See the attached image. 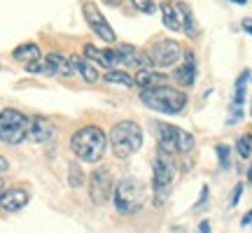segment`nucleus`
<instances>
[{
	"mask_svg": "<svg viewBox=\"0 0 252 233\" xmlns=\"http://www.w3.org/2000/svg\"><path fill=\"white\" fill-rule=\"evenodd\" d=\"M82 182H84V175H82L80 166H77V163H70V166H68V184H70L72 189H77V187H82Z\"/></svg>",
	"mask_w": 252,
	"mask_h": 233,
	"instance_id": "nucleus-23",
	"label": "nucleus"
},
{
	"mask_svg": "<svg viewBox=\"0 0 252 233\" xmlns=\"http://www.w3.org/2000/svg\"><path fill=\"white\" fill-rule=\"evenodd\" d=\"M108 138L98 126H82L70 138V152L84 163H98L105 154Z\"/></svg>",
	"mask_w": 252,
	"mask_h": 233,
	"instance_id": "nucleus-1",
	"label": "nucleus"
},
{
	"mask_svg": "<svg viewBox=\"0 0 252 233\" xmlns=\"http://www.w3.org/2000/svg\"><path fill=\"white\" fill-rule=\"evenodd\" d=\"M28 201H31V196H28L26 189H7L0 194V207L7 212H17L21 207H26Z\"/></svg>",
	"mask_w": 252,
	"mask_h": 233,
	"instance_id": "nucleus-14",
	"label": "nucleus"
},
{
	"mask_svg": "<svg viewBox=\"0 0 252 233\" xmlns=\"http://www.w3.org/2000/svg\"><path fill=\"white\" fill-rule=\"evenodd\" d=\"M217 156H220V166L229 168V145H217Z\"/></svg>",
	"mask_w": 252,
	"mask_h": 233,
	"instance_id": "nucleus-26",
	"label": "nucleus"
},
{
	"mask_svg": "<svg viewBox=\"0 0 252 233\" xmlns=\"http://www.w3.org/2000/svg\"><path fill=\"white\" fill-rule=\"evenodd\" d=\"M108 145L117 159H128L143 147V128L135 121H119L110 131Z\"/></svg>",
	"mask_w": 252,
	"mask_h": 233,
	"instance_id": "nucleus-3",
	"label": "nucleus"
},
{
	"mask_svg": "<svg viewBox=\"0 0 252 233\" xmlns=\"http://www.w3.org/2000/svg\"><path fill=\"white\" fill-rule=\"evenodd\" d=\"M145 205V184L135 177H124L115 187V207L122 215H133Z\"/></svg>",
	"mask_w": 252,
	"mask_h": 233,
	"instance_id": "nucleus-5",
	"label": "nucleus"
},
{
	"mask_svg": "<svg viewBox=\"0 0 252 233\" xmlns=\"http://www.w3.org/2000/svg\"><path fill=\"white\" fill-rule=\"evenodd\" d=\"M229 2H236V5H245L248 0H229Z\"/></svg>",
	"mask_w": 252,
	"mask_h": 233,
	"instance_id": "nucleus-33",
	"label": "nucleus"
},
{
	"mask_svg": "<svg viewBox=\"0 0 252 233\" xmlns=\"http://www.w3.org/2000/svg\"><path fill=\"white\" fill-rule=\"evenodd\" d=\"M241 26H243L245 33H250V35H252V19H250V17L243 19V24H241Z\"/></svg>",
	"mask_w": 252,
	"mask_h": 233,
	"instance_id": "nucleus-28",
	"label": "nucleus"
},
{
	"mask_svg": "<svg viewBox=\"0 0 252 233\" xmlns=\"http://www.w3.org/2000/svg\"><path fill=\"white\" fill-rule=\"evenodd\" d=\"M198 233H210V224H208L206 219H203V222L198 224Z\"/></svg>",
	"mask_w": 252,
	"mask_h": 233,
	"instance_id": "nucleus-29",
	"label": "nucleus"
},
{
	"mask_svg": "<svg viewBox=\"0 0 252 233\" xmlns=\"http://www.w3.org/2000/svg\"><path fill=\"white\" fill-rule=\"evenodd\" d=\"M28 128H31V119L24 112L12 108H5L0 112V143L9 145H21L28 138Z\"/></svg>",
	"mask_w": 252,
	"mask_h": 233,
	"instance_id": "nucleus-6",
	"label": "nucleus"
},
{
	"mask_svg": "<svg viewBox=\"0 0 252 233\" xmlns=\"http://www.w3.org/2000/svg\"><path fill=\"white\" fill-rule=\"evenodd\" d=\"M117 54H119V61H122V68H138V70L154 68L152 61H150V54L133 45H119Z\"/></svg>",
	"mask_w": 252,
	"mask_h": 233,
	"instance_id": "nucleus-11",
	"label": "nucleus"
},
{
	"mask_svg": "<svg viewBox=\"0 0 252 233\" xmlns=\"http://www.w3.org/2000/svg\"><path fill=\"white\" fill-rule=\"evenodd\" d=\"M147 54H150V61L154 68H171V65H178L182 61L185 49L175 40H159V42H154V47Z\"/></svg>",
	"mask_w": 252,
	"mask_h": 233,
	"instance_id": "nucleus-8",
	"label": "nucleus"
},
{
	"mask_svg": "<svg viewBox=\"0 0 252 233\" xmlns=\"http://www.w3.org/2000/svg\"><path fill=\"white\" fill-rule=\"evenodd\" d=\"M68 61H70V68L72 72H77L84 82H89V84H96L100 80L98 70H96V65L89 63L87 58H82V56H68Z\"/></svg>",
	"mask_w": 252,
	"mask_h": 233,
	"instance_id": "nucleus-16",
	"label": "nucleus"
},
{
	"mask_svg": "<svg viewBox=\"0 0 252 233\" xmlns=\"http://www.w3.org/2000/svg\"><path fill=\"white\" fill-rule=\"evenodd\" d=\"M236 152H238L241 159H248V156L252 154V135L250 133L241 135V138L236 140Z\"/></svg>",
	"mask_w": 252,
	"mask_h": 233,
	"instance_id": "nucleus-22",
	"label": "nucleus"
},
{
	"mask_svg": "<svg viewBox=\"0 0 252 233\" xmlns=\"http://www.w3.org/2000/svg\"><path fill=\"white\" fill-rule=\"evenodd\" d=\"M248 80H250V72H248V70L241 72V77H238V82H236V89H234V103H236V105H243V100H245V84H248Z\"/></svg>",
	"mask_w": 252,
	"mask_h": 233,
	"instance_id": "nucleus-21",
	"label": "nucleus"
},
{
	"mask_svg": "<svg viewBox=\"0 0 252 233\" xmlns=\"http://www.w3.org/2000/svg\"><path fill=\"white\" fill-rule=\"evenodd\" d=\"M56 135V128L54 124L47 119V116H33L31 119V128H28V138L37 145H45V143H52Z\"/></svg>",
	"mask_w": 252,
	"mask_h": 233,
	"instance_id": "nucleus-12",
	"label": "nucleus"
},
{
	"mask_svg": "<svg viewBox=\"0 0 252 233\" xmlns=\"http://www.w3.org/2000/svg\"><path fill=\"white\" fill-rule=\"evenodd\" d=\"M175 149H178V154H187L194 149V135L178 128V126H175Z\"/></svg>",
	"mask_w": 252,
	"mask_h": 233,
	"instance_id": "nucleus-20",
	"label": "nucleus"
},
{
	"mask_svg": "<svg viewBox=\"0 0 252 233\" xmlns=\"http://www.w3.org/2000/svg\"><path fill=\"white\" fill-rule=\"evenodd\" d=\"M131 5L138 12H143V14H154L157 12V5H154L152 0H131Z\"/></svg>",
	"mask_w": 252,
	"mask_h": 233,
	"instance_id": "nucleus-24",
	"label": "nucleus"
},
{
	"mask_svg": "<svg viewBox=\"0 0 252 233\" xmlns=\"http://www.w3.org/2000/svg\"><path fill=\"white\" fill-rule=\"evenodd\" d=\"M105 5H110V7H119L122 5V0H103Z\"/></svg>",
	"mask_w": 252,
	"mask_h": 233,
	"instance_id": "nucleus-31",
	"label": "nucleus"
},
{
	"mask_svg": "<svg viewBox=\"0 0 252 233\" xmlns=\"http://www.w3.org/2000/svg\"><path fill=\"white\" fill-rule=\"evenodd\" d=\"M140 100L154 112L161 115H180L187 105V93L182 89L168 87V84H157L150 89H140Z\"/></svg>",
	"mask_w": 252,
	"mask_h": 233,
	"instance_id": "nucleus-2",
	"label": "nucleus"
},
{
	"mask_svg": "<svg viewBox=\"0 0 252 233\" xmlns=\"http://www.w3.org/2000/svg\"><path fill=\"white\" fill-rule=\"evenodd\" d=\"M152 184H154V203L161 207L166 205V201H168V196H171L173 191V179H175V166H173V161L168 159V154L161 152L159 149V154H157V159H154L152 163Z\"/></svg>",
	"mask_w": 252,
	"mask_h": 233,
	"instance_id": "nucleus-4",
	"label": "nucleus"
},
{
	"mask_svg": "<svg viewBox=\"0 0 252 233\" xmlns=\"http://www.w3.org/2000/svg\"><path fill=\"white\" fill-rule=\"evenodd\" d=\"M105 82H108V84H119V87H124V89H131L135 84L133 77L126 70H122V68H112V70L105 72Z\"/></svg>",
	"mask_w": 252,
	"mask_h": 233,
	"instance_id": "nucleus-19",
	"label": "nucleus"
},
{
	"mask_svg": "<svg viewBox=\"0 0 252 233\" xmlns=\"http://www.w3.org/2000/svg\"><path fill=\"white\" fill-rule=\"evenodd\" d=\"M250 116H252V108H250Z\"/></svg>",
	"mask_w": 252,
	"mask_h": 233,
	"instance_id": "nucleus-36",
	"label": "nucleus"
},
{
	"mask_svg": "<svg viewBox=\"0 0 252 233\" xmlns=\"http://www.w3.org/2000/svg\"><path fill=\"white\" fill-rule=\"evenodd\" d=\"M12 56H14V61L19 63H31V61H37L40 58V47L35 45V42H26V45H19L14 52H12Z\"/></svg>",
	"mask_w": 252,
	"mask_h": 233,
	"instance_id": "nucleus-18",
	"label": "nucleus"
},
{
	"mask_svg": "<svg viewBox=\"0 0 252 233\" xmlns=\"http://www.w3.org/2000/svg\"><path fill=\"white\" fill-rule=\"evenodd\" d=\"M45 75H49V77H56V75L70 77V75H75V72H72L70 61H68L65 56L52 52V54L45 56Z\"/></svg>",
	"mask_w": 252,
	"mask_h": 233,
	"instance_id": "nucleus-15",
	"label": "nucleus"
},
{
	"mask_svg": "<svg viewBox=\"0 0 252 233\" xmlns=\"http://www.w3.org/2000/svg\"><path fill=\"white\" fill-rule=\"evenodd\" d=\"M241 191H243V184H236L234 194H231V201H229V205H231V207H234L236 203H238V198H241Z\"/></svg>",
	"mask_w": 252,
	"mask_h": 233,
	"instance_id": "nucleus-27",
	"label": "nucleus"
},
{
	"mask_svg": "<svg viewBox=\"0 0 252 233\" xmlns=\"http://www.w3.org/2000/svg\"><path fill=\"white\" fill-rule=\"evenodd\" d=\"M0 191H5V179L0 177Z\"/></svg>",
	"mask_w": 252,
	"mask_h": 233,
	"instance_id": "nucleus-34",
	"label": "nucleus"
},
{
	"mask_svg": "<svg viewBox=\"0 0 252 233\" xmlns=\"http://www.w3.org/2000/svg\"><path fill=\"white\" fill-rule=\"evenodd\" d=\"M248 224H252V212H248V215L243 217V226H248Z\"/></svg>",
	"mask_w": 252,
	"mask_h": 233,
	"instance_id": "nucleus-32",
	"label": "nucleus"
},
{
	"mask_svg": "<svg viewBox=\"0 0 252 233\" xmlns=\"http://www.w3.org/2000/svg\"><path fill=\"white\" fill-rule=\"evenodd\" d=\"M248 182H252V166H250V171H248Z\"/></svg>",
	"mask_w": 252,
	"mask_h": 233,
	"instance_id": "nucleus-35",
	"label": "nucleus"
},
{
	"mask_svg": "<svg viewBox=\"0 0 252 233\" xmlns=\"http://www.w3.org/2000/svg\"><path fill=\"white\" fill-rule=\"evenodd\" d=\"M26 72H31V75H45V58L26 63Z\"/></svg>",
	"mask_w": 252,
	"mask_h": 233,
	"instance_id": "nucleus-25",
	"label": "nucleus"
},
{
	"mask_svg": "<svg viewBox=\"0 0 252 233\" xmlns=\"http://www.w3.org/2000/svg\"><path fill=\"white\" fill-rule=\"evenodd\" d=\"M112 194V175L105 168H96L89 175V196L96 205H103L105 201H110Z\"/></svg>",
	"mask_w": 252,
	"mask_h": 233,
	"instance_id": "nucleus-10",
	"label": "nucleus"
},
{
	"mask_svg": "<svg viewBox=\"0 0 252 233\" xmlns=\"http://www.w3.org/2000/svg\"><path fill=\"white\" fill-rule=\"evenodd\" d=\"M185 63L180 61V65L175 68L173 77L180 82V87H191L196 82V58H194V52L191 49H185Z\"/></svg>",
	"mask_w": 252,
	"mask_h": 233,
	"instance_id": "nucleus-13",
	"label": "nucleus"
},
{
	"mask_svg": "<svg viewBox=\"0 0 252 233\" xmlns=\"http://www.w3.org/2000/svg\"><path fill=\"white\" fill-rule=\"evenodd\" d=\"M135 87H140V89H150V87H157V84H161L163 82V75L161 72L152 70V68H145V70H138V75L133 77Z\"/></svg>",
	"mask_w": 252,
	"mask_h": 233,
	"instance_id": "nucleus-17",
	"label": "nucleus"
},
{
	"mask_svg": "<svg viewBox=\"0 0 252 233\" xmlns=\"http://www.w3.org/2000/svg\"><path fill=\"white\" fill-rule=\"evenodd\" d=\"M9 168V163H7V159L5 156H0V173H5Z\"/></svg>",
	"mask_w": 252,
	"mask_h": 233,
	"instance_id": "nucleus-30",
	"label": "nucleus"
},
{
	"mask_svg": "<svg viewBox=\"0 0 252 233\" xmlns=\"http://www.w3.org/2000/svg\"><path fill=\"white\" fill-rule=\"evenodd\" d=\"M82 12H84V19H87V24H89V28L96 33V35L100 37V40H105L108 45H112L115 40H117V35H115V30H112V26L108 24V19H105V14H100V9L96 7V2H91V0H87L84 5H82Z\"/></svg>",
	"mask_w": 252,
	"mask_h": 233,
	"instance_id": "nucleus-9",
	"label": "nucleus"
},
{
	"mask_svg": "<svg viewBox=\"0 0 252 233\" xmlns=\"http://www.w3.org/2000/svg\"><path fill=\"white\" fill-rule=\"evenodd\" d=\"M161 19L166 28H171V30H182L189 37L198 35L196 24H194V14H191V9L185 2H171V0L161 2Z\"/></svg>",
	"mask_w": 252,
	"mask_h": 233,
	"instance_id": "nucleus-7",
	"label": "nucleus"
}]
</instances>
